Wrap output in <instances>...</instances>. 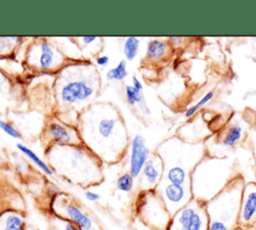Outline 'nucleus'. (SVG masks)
Listing matches in <instances>:
<instances>
[{
	"label": "nucleus",
	"mask_w": 256,
	"mask_h": 230,
	"mask_svg": "<svg viewBox=\"0 0 256 230\" xmlns=\"http://www.w3.org/2000/svg\"><path fill=\"white\" fill-rule=\"evenodd\" d=\"M82 143L102 163L119 162L130 143L128 132L117 107L109 102H93L77 121Z\"/></svg>",
	"instance_id": "nucleus-1"
},
{
	"label": "nucleus",
	"mask_w": 256,
	"mask_h": 230,
	"mask_svg": "<svg viewBox=\"0 0 256 230\" xmlns=\"http://www.w3.org/2000/svg\"><path fill=\"white\" fill-rule=\"evenodd\" d=\"M55 116L77 125L80 113L91 105L101 89V76L96 65L85 59H71L54 80Z\"/></svg>",
	"instance_id": "nucleus-2"
},
{
	"label": "nucleus",
	"mask_w": 256,
	"mask_h": 230,
	"mask_svg": "<svg viewBox=\"0 0 256 230\" xmlns=\"http://www.w3.org/2000/svg\"><path fill=\"white\" fill-rule=\"evenodd\" d=\"M45 159L54 174L71 184L87 188L104 179L103 163L83 144L46 147Z\"/></svg>",
	"instance_id": "nucleus-3"
},
{
	"label": "nucleus",
	"mask_w": 256,
	"mask_h": 230,
	"mask_svg": "<svg viewBox=\"0 0 256 230\" xmlns=\"http://www.w3.org/2000/svg\"><path fill=\"white\" fill-rule=\"evenodd\" d=\"M155 152L163 162V179L173 184L189 186L194 167L206 155L204 142H188L178 136L163 141Z\"/></svg>",
	"instance_id": "nucleus-4"
},
{
	"label": "nucleus",
	"mask_w": 256,
	"mask_h": 230,
	"mask_svg": "<svg viewBox=\"0 0 256 230\" xmlns=\"http://www.w3.org/2000/svg\"><path fill=\"white\" fill-rule=\"evenodd\" d=\"M239 173L228 156L205 155L194 167L190 176V188L194 199L206 203L220 193Z\"/></svg>",
	"instance_id": "nucleus-5"
},
{
	"label": "nucleus",
	"mask_w": 256,
	"mask_h": 230,
	"mask_svg": "<svg viewBox=\"0 0 256 230\" xmlns=\"http://www.w3.org/2000/svg\"><path fill=\"white\" fill-rule=\"evenodd\" d=\"M245 180L238 174L215 197L205 203L207 230H238L240 198Z\"/></svg>",
	"instance_id": "nucleus-6"
},
{
	"label": "nucleus",
	"mask_w": 256,
	"mask_h": 230,
	"mask_svg": "<svg viewBox=\"0 0 256 230\" xmlns=\"http://www.w3.org/2000/svg\"><path fill=\"white\" fill-rule=\"evenodd\" d=\"M70 60L62 49L46 38L33 40L24 54L26 66L40 73H57Z\"/></svg>",
	"instance_id": "nucleus-7"
},
{
	"label": "nucleus",
	"mask_w": 256,
	"mask_h": 230,
	"mask_svg": "<svg viewBox=\"0 0 256 230\" xmlns=\"http://www.w3.org/2000/svg\"><path fill=\"white\" fill-rule=\"evenodd\" d=\"M135 215L152 230H167L171 214L155 190L140 191L135 202Z\"/></svg>",
	"instance_id": "nucleus-8"
},
{
	"label": "nucleus",
	"mask_w": 256,
	"mask_h": 230,
	"mask_svg": "<svg viewBox=\"0 0 256 230\" xmlns=\"http://www.w3.org/2000/svg\"><path fill=\"white\" fill-rule=\"evenodd\" d=\"M49 212L69 221L80 230H103L96 219L67 193L58 192L52 197Z\"/></svg>",
	"instance_id": "nucleus-9"
},
{
	"label": "nucleus",
	"mask_w": 256,
	"mask_h": 230,
	"mask_svg": "<svg viewBox=\"0 0 256 230\" xmlns=\"http://www.w3.org/2000/svg\"><path fill=\"white\" fill-rule=\"evenodd\" d=\"M208 215L205 203L192 198L171 215L167 230H207Z\"/></svg>",
	"instance_id": "nucleus-10"
},
{
	"label": "nucleus",
	"mask_w": 256,
	"mask_h": 230,
	"mask_svg": "<svg viewBox=\"0 0 256 230\" xmlns=\"http://www.w3.org/2000/svg\"><path fill=\"white\" fill-rule=\"evenodd\" d=\"M41 141L45 148L52 145L77 146L83 144L77 126L66 123L55 115L45 122Z\"/></svg>",
	"instance_id": "nucleus-11"
},
{
	"label": "nucleus",
	"mask_w": 256,
	"mask_h": 230,
	"mask_svg": "<svg viewBox=\"0 0 256 230\" xmlns=\"http://www.w3.org/2000/svg\"><path fill=\"white\" fill-rule=\"evenodd\" d=\"M154 190L158 193L171 215L185 206L193 198L189 185L173 184L163 178Z\"/></svg>",
	"instance_id": "nucleus-12"
},
{
	"label": "nucleus",
	"mask_w": 256,
	"mask_h": 230,
	"mask_svg": "<svg viewBox=\"0 0 256 230\" xmlns=\"http://www.w3.org/2000/svg\"><path fill=\"white\" fill-rule=\"evenodd\" d=\"M244 135L243 125L239 121H234L228 124L224 129H222L218 136L215 137L213 142L206 140L205 142H210L213 150L207 153L209 156L215 157H225L226 152L232 150L239 144ZM205 145H210L206 144Z\"/></svg>",
	"instance_id": "nucleus-13"
},
{
	"label": "nucleus",
	"mask_w": 256,
	"mask_h": 230,
	"mask_svg": "<svg viewBox=\"0 0 256 230\" xmlns=\"http://www.w3.org/2000/svg\"><path fill=\"white\" fill-rule=\"evenodd\" d=\"M256 221V181L245 182L239 206L238 226L241 229L251 226Z\"/></svg>",
	"instance_id": "nucleus-14"
},
{
	"label": "nucleus",
	"mask_w": 256,
	"mask_h": 230,
	"mask_svg": "<svg viewBox=\"0 0 256 230\" xmlns=\"http://www.w3.org/2000/svg\"><path fill=\"white\" fill-rule=\"evenodd\" d=\"M150 150L146 146L144 137L141 134H136L129 143V158H128V173L137 179L150 156Z\"/></svg>",
	"instance_id": "nucleus-15"
},
{
	"label": "nucleus",
	"mask_w": 256,
	"mask_h": 230,
	"mask_svg": "<svg viewBox=\"0 0 256 230\" xmlns=\"http://www.w3.org/2000/svg\"><path fill=\"white\" fill-rule=\"evenodd\" d=\"M164 167L160 156L153 152L145 163L139 178L140 191L154 190L163 178Z\"/></svg>",
	"instance_id": "nucleus-16"
},
{
	"label": "nucleus",
	"mask_w": 256,
	"mask_h": 230,
	"mask_svg": "<svg viewBox=\"0 0 256 230\" xmlns=\"http://www.w3.org/2000/svg\"><path fill=\"white\" fill-rule=\"evenodd\" d=\"M178 137L188 141V142H204L205 138L212 133L211 130L207 127L206 122L200 118V116H196L191 121L179 127Z\"/></svg>",
	"instance_id": "nucleus-17"
},
{
	"label": "nucleus",
	"mask_w": 256,
	"mask_h": 230,
	"mask_svg": "<svg viewBox=\"0 0 256 230\" xmlns=\"http://www.w3.org/2000/svg\"><path fill=\"white\" fill-rule=\"evenodd\" d=\"M25 215L21 210L7 208L0 212V230H26Z\"/></svg>",
	"instance_id": "nucleus-18"
},
{
	"label": "nucleus",
	"mask_w": 256,
	"mask_h": 230,
	"mask_svg": "<svg viewBox=\"0 0 256 230\" xmlns=\"http://www.w3.org/2000/svg\"><path fill=\"white\" fill-rule=\"evenodd\" d=\"M170 45L162 39H152L146 46V58L152 62H158L168 56Z\"/></svg>",
	"instance_id": "nucleus-19"
},
{
	"label": "nucleus",
	"mask_w": 256,
	"mask_h": 230,
	"mask_svg": "<svg viewBox=\"0 0 256 230\" xmlns=\"http://www.w3.org/2000/svg\"><path fill=\"white\" fill-rule=\"evenodd\" d=\"M16 148L18 149V151L20 153H22L24 156H26L42 173H44L47 176L54 175V172H53L52 168L50 167V165L45 160H43L34 150H32L31 148H29L28 146H26L25 144H22V143H17Z\"/></svg>",
	"instance_id": "nucleus-20"
},
{
	"label": "nucleus",
	"mask_w": 256,
	"mask_h": 230,
	"mask_svg": "<svg viewBox=\"0 0 256 230\" xmlns=\"http://www.w3.org/2000/svg\"><path fill=\"white\" fill-rule=\"evenodd\" d=\"M124 92H125L126 100L129 105L131 106L139 105L141 107L140 108L141 111L144 114H150V110L144 101V96L141 91L136 90L131 84H127L124 87Z\"/></svg>",
	"instance_id": "nucleus-21"
},
{
	"label": "nucleus",
	"mask_w": 256,
	"mask_h": 230,
	"mask_svg": "<svg viewBox=\"0 0 256 230\" xmlns=\"http://www.w3.org/2000/svg\"><path fill=\"white\" fill-rule=\"evenodd\" d=\"M22 39L16 36H0V56L11 55L21 44Z\"/></svg>",
	"instance_id": "nucleus-22"
},
{
	"label": "nucleus",
	"mask_w": 256,
	"mask_h": 230,
	"mask_svg": "<svg viewBox=\"0 0 256 230\" xmlns=\"http://www.w3.org/2000/svg\"><path fill=\"white\" fill-rule=\"evenodd\" d=\"M140 47V39L135 36H129L123 43V54L126 60H133L138 54Z\"/></svg>",
	"instance_id": "nucleus-23"
},
{
	"label": "nucleus",
	"mask_w": 256,
	"mask_h": 230,
	"mask_svg": "<svg viewBox=\"0 0 256 230\" xmlns=\"http://www.w3.org/2000/svg\"><path fill=\"white\" fill-rule=\"evenodd\" d=\"M215 95V91L214 90H210L208 91L206 94H204L196 103H194L193 105H191L184 113V116L186 119H190L192 117H194L207 103H209L213 97Z\"/></svg>",
	"instance_id": "nucleus-24"
},
{
	"label": "nucleus",
	"mask_w": 256,
	"mask_h": 230,
	"mask_svg": "<svg viewBox=\"0 0 256 230\" xmlns=\"http://www.w3.org/2000/svg\"><path fill=\"white\" fill-rule=\"evenodd\" d=\"M128 75L126 60H120L116 66L110 68L106 73V78L110 81H122Z\"/></svg>",
	"instance_id": "nucleus-25"
},
{
	"label": "nucleus",
	"mask_w": 256,
	"mask_h": 230,
	"mask_svg": "<svg viewBox=\"0 0 256 230\" xmlns=\"http://www.w3.org/2000/svg\"><path fill=\"white\" fill-rule=\"evenodd\" d=\"M48 222L52 230H80L69 221L52 214L49 215Z\"/></svg>",
	"instance_id": "nucleus-26"
},
{
	"label": "nucleus",
	"mask_w": 256,
	"mask_h": 230,
	"mask_svg": "<svg viewBox=\"0 0 256 230\" xmlns=\"http://www.w3.org/2000/svg\"><path fill=\"white\" fill-rule=\"evenodd\" d=\"M135 179L128 173L121 174L116 180V188L124 193H129L134 189Z\"/></svg>",
	"instance_id": "nucleus-27"
},
{
	"label": "nucleus",
	"mask_w": 256,
	"mask_h": 230,
	"mask_svg": "<svg viewBox=\"0 0 256 230\" xmlns=\"http://www.w3.org/2000/svg\"><path fill=\"white\" fill-rule=\"evenodd\" d=\"M13 195L12 193H9L8 185L4 181L3 177L0 175V212L4 209L10 208L8 205V202L11 201V198Z\"/></svg>",
	"instance_id": "nucleus-28"
},
{
	"label": "nucleus",
	"mask_w": 256,
	"mask_h": 230,
	"mask_svg": "<svg viewBox=\"0 0 256 230\" xmlns=\"http://www.w3.org/2000/svg\"><path fill=\"white\" fill-rule=\"evenodd\" d=\"M77 41H75L78 44L79 48L82 49H88L91 46L93 48L97 47L98 44L101 43V38L98 36H82V37H78L76 38Z\"/></svg>",
	"instance_id": "nucleus-29"
},
{
	"label": "nucleus",
	"mask_w": 256,
	"mask_h": 230,
	"mask_svg": "<svg viewBox=\"0 0 256 230\" xmlns=\"http://www.w3.org/2000/svg\"><path fill=\"white\" fill-rule=\"evenodd\" d=\"M0 129L5 134H7L8 136H10L14 139H21L22 138V135L19 132V130L16 129V127H14L10 122H8L6 120L0 119Z\"/></svg>",
	"instance_id": "nucleus-30"
},
{
	"label": "nucleus",
	"mask_w": 256,
	"mask_h": 230,
	"mask_svg": "<svg viewBox=\"0 0 256 230\" xmlns=\"http://www.w3.org/2000/svg\"><path fill=\"white\" fill-rule=\"evenodd\" d=\"M84 196L85 198L90 201V202H98L100 199H101V196L99 193L95 192V191H92V190H87L85 191L84 193Z\"/></svg>",
	"instance_id": "nucleus-31"
},
{
	"label": "nucleus",
	"mask_w": 256,
	"mask_h": 230,
	"mask_svg": "<svg viewBox=\"0 0 256 230\" xmlns=\"http://www.w3.org/2000/svg\"><path fill=\"white\" fill-rule=\"evenodd\" d=\"M110 58L108 55H98L95 59V64L100 67H105L109 64Z\"/></svg>",
	"instance_id": "nucleus-32"
},
{
	"label": "nucleus",
	"mask_w": 256,
	"mask_h": 230,
	"mask_svg": "<svg viewBox=\"0 0 256 230\" xmlns=\"http://www.w3.org/2000/svg\"><path fill=\"white\" fill-rule=\"evenodd\" d=\"M131 85L136 89V90H138V91H143V85H142V83H141V81L136 77V76H133L132 77V83H131Z\"/></svg>",
	"instance_id": "nucleus-33"
},
{
	"label": "nucleus",
	"mask_w": 256,
	"mask_h": 230,
	"mask_svg": "<svg viewBox=\"0 0 256 230\" xmlns=\"http://www.w3.org/2000/svg\"><path fill=\"white\" fill-rule=\"evenodd\" d=\"M134 226H135V230H152L151 228H149V227H147L146 225H144L143 223H141L138 219L135 220Z\"/></svg>",
	"instance_id": "nucleus-34"
},
{
	"label": "nucleus",
	"mask_w": 256,
	"mask_h": 230,
	"mask_svg": "<svg viewBox=\"0 0 256 230\" xmlns=\"http://www.w3.org/2000/svg\"><path fill=\"white\" fill-rule=\"evenodd\" d=\"M26 230H39V229H37V228H35V227H32V226H27Z\"/></svg>",
	"instance_id": "nucleus-35"
},
{
	"label": "nucleus",
	"mask_w": 256,
	"mask_h": 230,
	"mask_svg": "<svg viewBox=\"0 0 256 230\" xmlns=\"http://www.w3.org/2000/svg\"><path fill=\"white\" fill-rule=\"evenodd\" d=\"M239 229H240V228H239ZM239 229H238V230H239Z\"/></svg>",
	"instance_id": "nucleus-36"
}]
</instances>
